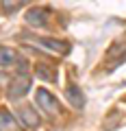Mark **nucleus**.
Masks as SVG:
<instances>
[{
  "label": "nucleus",
  "instance_id": "10",
  "mask_svg": "<svg viewBox=\"0 0 126 131\" xmlns=\"http://www.w3.org/2000/svg\"><path fill=\"white\" fill-rule=\"evenodd\" d=\"M20 5H22V2H2V7H5L7 11H13V9H18Z\"/></svg>",
  "mask_w": 126,
  "mask_h": 131
},
{
  "label": "nucleus",
  "instance_id": "3",
  "mask_svg": "<svg viewBox=\"0 0 126 131\" xmlns=\"http://www.w3.org/2000/svg\"><path fill=\"white\" fill-rule=\"evenodd\" d=\"M65 96H67V101H70L74 107H83V105H85V94L80 92V88L74 85V83L65 88Z\"/></svg>",
  "mask_w": 126,
  "mask_h": 131
},
{
  "label": "nucleus",
  "instance_id": "2",
  "mask_svg": "<svg viewBox=\"0 0 126 131\" xmlns=\"http://www.w3.org/2000/svg\"><path fill=\"white\" fill-rule=\"evenodd\" d=\"M31 90V79L28 77H20L15 83H11V90H9V98H20V96H24V94Z\"/></svg>",
  "mask_w": 126,
  "mask_h": 131
},
{
  "label": "nucleus",
  "instance_id": "5",
  "mask_svg": "<svg viewBox=\"0 0 126 131\" xmlns=\"http://www.w3.org/2000/svg\"><path fill=\"white\" fill-rule=\"evenodd\" d=\"M18 114L22 116V122H24L26 127H33V129H35V127L39 125V118H37V114H35L31 107H20V112H18Z\"/></svg>",
  "mask_w": 126,
  "mask_h": 131
},
{
  "label": "nucleus",
  "instance_id": "8",
  "mask_svg": "<svg viewBox=\"0 0 126 131\" xmlns=\"http://www.w3.org/2000/svg\"><path fill=\"white\" fill-rule=\"evenodd\" d=\"M13 61H15V52L11 50V48L0 46V66H2V68H9Z\"/></svg>",
  "mask_w": 126,
  "mask_h": 131
},
{
  "label": "nucleus",
  "instance_id": "9",
  "mask_svg": "<svg viewBox=\"0 0 126 131\" xmlns=\"http://www.w3.org/2000/svg\"><path fill=\"white\" fill-rule=\"evenodd\" d=\"M37 77H41V79H46V81H54V72H52L50 68H46V63L37 66Z\"/></svg>",
  "mask_w": 126,
  "mask_h": 131
},
{
  "label": "nucleus",
  "instance_id": "7",
  "mask_svg": "<svg viewBox=\"0 0 126 131\" xmlns=\"http://www.w3.org/2000/svg\"><path fill=\"white\" fill-rule=\"evenodd\" d=\"M15 129V120L11 116V112L0 109V131H13Z\"/></svg>",
  "mask_w": 126,
  "mask_h": 131
},
{
  "label": "nucleus",
  "instance_id": "1",
  "mask_svg": "<svg viewBox=\"0 0 126 131\" xmlns=\"http://www.w3.org/2000/svg\"><path fill=\"white\" fill-rule=\"evenodd\" d=\"M35 98H37V105L44 109L46 114H50V116H54V114H59V101H57L54 96H52L48 90H37V94H35Z\"/></svg>",
  "mask_w": 126,
  "mask_h": 131
},
{
  "label": "nucleus",
  "instance_id": "4",
  "mask_svg": "<svg viewBox=\"0 0 126 131\" xmlns=\"http://www.w3.org/2000/svg\"><path fill=\"white\" fill-rule=\"evenodd\" d=\"M33 42H37L39 46H46V48H50V50H54V52H67V44L65 42H59V39H35V37H31Z\"/></svg>",
  "mask_w": 126,
  "mask_h": 131
},
{
  "label": "nucleus",
  "instance_id": "6",
  "mask_svg": "<svg viewBox=\"0 0 126 131\" xmlns=\"http://www.w3.org/2000/svg\"><path fill=\"white\" fill-rule=\"evenodd\" d=\"M26 22L33 24V26H41V24L46 22V11L44 9H31L26 13Z\"/></svg>",
  "mask_w": 126,
  "mask_h": 131
}]
</instances>
